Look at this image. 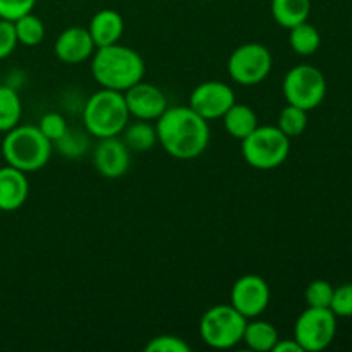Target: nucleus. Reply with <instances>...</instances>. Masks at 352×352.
I'll list each match as a JSON object with an SVG mask.
<instances>
[{
	"mask_svg": "<svg viewBox=\"0 0 352 352\" xmlns=\"http://www.w3.org/2000/svg\"><path fill=\"white\" fill-rule=\"evenodd\" d=\"M155 127L158 143L175 160H192L210 143L208 120L198 116L189 105L167 107Z\"/></svg>",
	"mask_w": 352,
	"mask_h": 352,
	"instance_id": "nucleus-1",
	"label": "nucleus"
},
{
	"mask_svg": "<svg viewBox=\"0 0 352 352\" xmlns=\"http://www.w3.org/2000/svg\"><path fill=\"white\" fill-rule=\"evenodd\" d=\"M144 60L134 48L113 43L91 55V74L102 88L126 91L144 78Z\"/></svg>",
	"mask_w": 352,
	"mask_h": 352,
	"instance_id": "nucleus-2",
	"label": "nucleus"
},
{
	"mask_svg": "<svg viewBox=\"0 0 352 352\" xmlns=\"http://www.w3.org/2000/svg\"><path fill=\"white\" fill-rule=\"evenodd\" d=\"M2 157L7 165L19 170L36 172L48 164L52 157V141L38 126H19L7 131L2 141Z\"/></svg>",
	"mask_w": 352,
	"mask_h": 352,
	"instance_id": "nucleus-3",
	"label": "nucleus"
},
{
	"mask_svg": "<svg viewBox=\"0 0 352 352\" xmlns=\"http://www.w3.org/2000/svg\"><path fill=\"white\" fill-rule=\"evenodd\" d=\"M129 117L124 93L107 88L93 93L82 110L86 133L98 140L122 134L124 127L129 124Z\"/></svg>",
	"mask_w": 352,
	"mask_h": 352,
	"instance_id": "nucleus-4",
	"label": "nucleus"
},
{
	"mask_svg": "<svg viewBox=\"0 0 352 352\" xmlns=\"http://www.w3.org/2000/svg\"><path fill=\"white\" fill-rule=\"evenodd\" d=\"M291 153V138L277 126H258L243 140V157L258 170H272L287 160Z\"/></svg>",
	"mask_w": 352,
	"mask_h": 352,
	"instance_id": "nucleus-5",
	"label": "nucleus"
},
{
	"mask_svg": "<svg viewBox=\"0 0 352 352\" xmlns=\"http://www.w3.org/2000/svg\"><path fill=\"white\" fill-rule=\"evenodd\" d=\"M248 318L232 305H217L206 309L199 322V336L212 349H232L243 342Z\"/></svg>",
	"mask_w": 352,
	"mask_h": 352,
	"instance_id": "nucleus-6",
	"label": "nucleus"
},
{
	"mask_svg": "<svg viewBox=\"0 0 352 352\" xmlns=\"http://www.w3.org/2000/svg\"><path fill=\"white\" fill-rule=\"evenodd\" d=\"M282 91L289 105L299 107L309 112L325 100L327 79L315 65H296L285 74Z\"/></svg>",
	"mask_w": 352,
	"mask_h": 352,
	"instance_id": "nucleus-7",
	"label": "nucleus"
},
{
	"mask_svg": "<svg viewBox=\"0 0 352 352\" xmlns=\"http://www.w3.org/2000/svg\"><path fill=\"white\" fill-rule=\"evenodd\" d=\"M337 333V316L330 308H306L294 325V339L305 352L325 351Z\"/></svg>",
	"mask_w": 352,
	"mask_h": 352,
	"instance_id": "nucleus-8",
	"label": "nucleus"
},
{
	"mask_svg": "<svg viewBox=\"0 0 352 352\" xmlns=\"http://www.w3.org/2000/svg\"><path fill=\"white\" fill-rule=\"evenodd\" d=\"M272 52L261 43H244L230 54L227 71L232 81L243 86L263 82L272 72Z\"/></svg>",
	"mask_w": 352,
	"mask_h": 352,
	"instance_id": "nucleus-9",
	"label": "nucleus"
},
{
	"mask_svg": "<svg viewBox=\"0 0 352 352\" xmlns=\"http://www.w3.org/2000/svg\"><path fill=\"white\" fill-rule=\"evenodd\" d=\"M230 305L248 320L258 318L270 305V287L260 275H243L230 291Z\"/></svg>",
	"mask_w": 352,
	"mask_h": 352,
	"instance_id": "nucleus-10",
	"label": "nucleus"
},
{
	"mask_svg": "<svg viewBox=\"0 0 352 352\" xmlns=\"http://www.w3.org/2000/svg\"><path fill=\"white\" fill-rule=\"evenodd\" d=\"M236 103L234 89L223 81H205L196 86L189 96V107L205 120L222 119Z\"/></svg>",
	"mask_w": 352,
	"mask_h": 352,
	"instance_id": "nucleus-11",
	"label": "nucleus"
},
{
	"mask_svg": "<svg viewBox=\"0 0 352 352\" xmlns=\"http://www.w3.org/2000/svg\"><path fill=\"white\" fill-rule=\"evenodd\" d=\"M129 116L140 120H157L167 110V96L158 86L140 81L124 91Z\"/></svg>",
	"mask_w": 352,
	"mask_h": 352,
	"instance_id": "nucleus-12",
	"label": "nucleus"
},
{
	"mask_svg": "<svg viewBox=\"0 0 352 352\" xmlns=\"http://www.w3.org/2000/svg\"><path fill=\"white\" fill-rule=\"evenodd\" d=\"M93 165L102 177L119 179L129 170L131 150L119 136L102 138L93 150Z\"/></svg>",
	"mask_w": 352,
	"mask_h": 352,
	"instance_id": "nucleus-13",
	"label": "nucleus"
},
{
	"mask_svg": "<svg viewBox=\"0 0 352 352\" xmlns=\"http://www.w3.org/2000/svg\"><path fill=\"white\" fill-rule=\"evenodd\" d=\"M95 50L96 47L93 43V38L89 34L88 28L79 26H72L62 31L54 45L55 57L69 65H76L88 60Z\"/></svg>",
	"mask_w": 352,
	"mask_h": 352,
	"instance_id": "nucleus-14",
	"label": "nucleus"
},
{
	"mask_svg": "<svg viewBox=\"0 0 352 352\" xmlns=\"http://www.w3.org/2000/svg\"><path fill=\"white\" fill-rule=\"evenodd\" d=\"M30 196V181L26 172L16 167H0V210L16 212Z\"/></svg>",
	"mask_w": 352,
	"mask_h": 352,
	"instance_id": "nucleus-15",
	"label": "nucleus"
},
{
	"mask_svg": "<svg viewBox=\"0 0 352 352\" xmlns=\"http://www.w3.org/2000/svg\"><path fill=\"white\" fill-rule=\"evenodd\" d=\"M96 48L119 43L124 33V19L117 10L102 9L91 17L88 26Z\"/></svg>",
	"mask_w": 352,
	"mask_h": 352,
	"instance_id": "nucleus-16",
	"label": "nucleus"
},
{
	"mask_svg": "<svg viewBox=\"0 0 352 352\" xmlns=\"http://www.w3.org/2000/svg\"><path fill=\"white\" fill-rule=\"evenodd\" d=\"M223 127L227 133L236 140L243 141L244 138L250 136L260 124H258V116L251 107L244 103H234L222 117Z\"/></svg>",
	"mask_w": 352,
	"mask_h": 352,
	"instance_id": "nucleus-17",
	"label": "nucleus"
},
{
	"mask_svg": "<svg viewBox=\"0 0 352 352\" xmlns=\"http://www.w3.org/2000/svg\"><path fill=\"white\" fill-rule=\"evenodd\" d=\"M270 10L278 26L291 30L308 21L311 14V0H272Z\"/></svg>",
	"mask_w": 352,
	"mask_h": 352,
	"instance_id": "nucleus-18",
	"label": "nucleus"
},
{
	"mask_svg": "<svg viewBox=\"0 0 352 352\" xmlns=\"http://www.w3.org/2000/svg\"><path fill=\"white\" fill-rule=\"evenodd\" d=\"M278 340V332L272 323L265 322V320H254L246 323L244 329L243 342L251 351L256 352H270L274 351V346Z\"/></svg>",
	"mask_w": 352,
	"mask_h": 352,
	"instance_id": "nucleus-19",
	"label": "nucleus"
},
{
	"mask_svg": "<svg viewBox=\"0 0 352 352\" xmlns=\"http://www.w3.org/2000/svg\"><path fill=\"white\" fill-rule=\"evenodd\" d=\"M124 143L131 151H148L158 143L157 127L151 126L150 120L138 119L134 124L124 127Z\"/></svg>",
	"mask_w": 352,
	"mask_h": 352,
	"instance_id": "nucleus-20",
	"label": "nucleus"
},
{
	"mask_svg": "<svg viewBox=\"0 0 352 352\" xmlns=\"http://www.w3.org/2000/svg\"><path fill=\"white\" fill-rule=\"evenodd\" d=\"M289 31H291L289 33V45L301 57H309L320 48V43H322L320 31L313 24H309L308 21L291 28Z\"/></svg>",
	"mask_w": 352,
	"mask_h": 352,
	"instance_id": "nucleus-21",
	"label": "nucleus"
},
{
	"mask_svg": "<svg viewBox=\"0 0 352 352\" xmlns=\"http://www.w3.org/2000/svg\"><path fill=\"white\" fill-rule=\"evenodd\" d=\"M23 105L17 91L10 86H0V133H7L19 124Z\"/></svg>",
	"mask_w": 352,
	"mask_h": 352,
	"instance_id": "nucleus-22",
	"label": "nucleus"
},
{
	"mask_svg": "<svg viewBox=\"0 0 352 352\" xmlns=\"http://www.w3.org/2000/svg\"><path fill=\"white\" fill-rule=\"evenodd\" d=\"M14 28H16L17 41L24 45V47H36L45 38L43 21L38 16H34L33 12L14 21Z\"/></svg>",
	"mask_w": 352,
	"mask_h": 352,
	"instance_id": "nucleus-23",
	"label": "nucleus"
},
{
	"mask_svg": "<svg viewBox=\"0 0 352 352\" xmlns=\"http://www.w3.org/2000/svg\"><path fill=\"white\" fill-rule=\"evenodd\" d=\"M278 129L285 134L287 138H298L308 127V112L299 107L294 105H285L280 110V116H278Z\"/></svg>",
	"mask_w": 352,
	"mask_h": 352,
	"instance_id": "nucleus-24",
	"label": "nucleus"
},
{
	"mask_svg": "<svg viewBox=\"0 0 352 352\" xmlns=\"http://www.w3.org/2000/svg\"><path fill=\"white\" fill-rule=\"evenodd\" d=\"M55 148L60 151L64 157L67 158H78L82 157L88 150V138L81 133V131H74V129H69L65 131L64 136L60 140L55 141Z\"/></svg>",
	"mask_w": 352,
	"mask_h": 352,
	"instance_id": "nucleus-25",
	"label": "nucleus"
},
{
	"mask_svg": "<svg viewBox=\"0 0 352 352\" xmlns=\"http://www.w3.org/2000/svg\"><path fill=\"white\" fill-rule=\"evenodd\" d=\"M332 296H333L332 284L327 280H322V278L313 280L305 291L306 305H308L309 308H330Z\"/></svg>",
	"mask_w": 352,
	"mask_h": 352,
	"instance_id": "nucleus-26",
	"label": "nucleus"
},
{
	"mask_svg": "<svg viewBox=\"0 0 352 352\" xmlns=\"http://www.w3.org/2000/svg\"><path fill=\"white\" fill-rule=\"evenodd\" d=\"M146 352H191V346L177 336H158L153 337L144 346Z\"/></svg>",
	"mask_w": 352,
	"mask_h": 352,
	"instance_id": "nucleus-27",
	"label": "nucleus"
},
{
	"mask_svg": "<svg viewBox=\"0 0 352 352\" xmlns=\"http://www.w3.org/2000/svg\"><path fill=\"white\" fill-rule=\"evenodd\" d=\"M330 309L340 318H352V284H342L333 289Z\"/></svg>",
	"mask_w": 352,
	"mask_h": 352,
	"instance_id": "nucleus-28",
	"label": "nucleus"
},
{
	"mask_svg": "<svg viewBox=\"0 0 352 352\" xmlns=\"http://www.w3.org/2000/svg\"><path fill=\"white\" fill-rule=\"evenodd\" d=\"M38 127H40L41 133H43L45 136H47L48 140L52 141V143H55V141L60 140V138L64 136L69 126H67V122H65V119L60 116V113L48 112V113H45L43 117H41Z\"/></svg>",
	"mask_w": 352,
	"mask_h": 352,
	"instance_id": "nucleus-29",
	"label": "nucleus"
},
{
	"mask_svg": "<svg viewBox=\"0 0 352 352\" xmlns=\"http://www.w3.org/2000/svg\"><path fill=\"white\" fill-rule=\"evenodd\" d=\"M38 0H0V19L16 21L33 12Z\"/></svg>",
	"mask_w": 352,
	"mask_h": 352,
	"instance_id": "nucleus-30",
	"label": "nucleus"
},
{
	"mask_svg": "<svg viewBox=\"0 0 352 352\" xmlns=\"http://www.w3.org/2000/svg\"><path fill=\"white\" fill-rule=\"evenodd\" d=\"M17 34L12 21L0 19V60L7 58L17 47Z\"/></svg>",
	"mask_w": 352,
	"mask_h": 352,
	"instance_id": "nucleus-31",
	"label": "nucleus"
},
{
	"mask_svg": "<svg viewBox=\"0 0 352 352\" xmlns=\"http://www.w3.org/2000/svg\"><path fill=\"white\" fill-rule=\"evenodd\" d=\"M272 352H305V351L301 349V346H299V344L296 342L294 337H292V339H287V340L278 339Z\"/></svg>",
	"mask_w": 352,
	"mask_h": 352,
	"instance_id": "nucleus-32",
	"label": "nucleus"
}]
</instances>
